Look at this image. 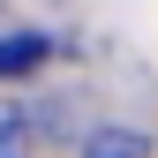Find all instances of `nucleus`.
<instances>
[{
    "label": "nucleus",
    "mask_w": 158,
    "mask_h": 158,
    "mask_svg": "<svg viewBox=\"0 0 158 158\" xmlns=\"http://www.w3.org/2000/svg\"><path fill=\"white\" fill-rule=\"evenodd\" d=\"M0 158H30V113L0 106Z\"/></svg>",
    "instance_id": "nucleus-3"
},
{
    "label": "nucleus",
    "mask_w": 158,
    "mask_h": 158,
    "mask_svg": "<svg viewBox=\"0 0 158 158\" xmlns=\"http://www.w3.org/2000/svg\"><path fill=\"white\" fill-rule=\"evenodd\" d=\"M83 158H151V143L135 128H98L90 143H83Z\"/></svg>",
    "instance_id": "nucleus-2"
},
{
    "label": "nucleus",
    "mask_w": 158,
    "mask_h": 158,
    "mask_svg": "<svg viewBox=\"0 0 158 158\" xmlns=\"http://www.w3.org/2000/svg\"><path fill=\"white\" fill-rule=\"evenodd\" d=\"M38 60H53V38H38V30H15V38H0V75H30Z\"/></svg>",
    "instance_id": "nucleus-1"
}]
</instances>
